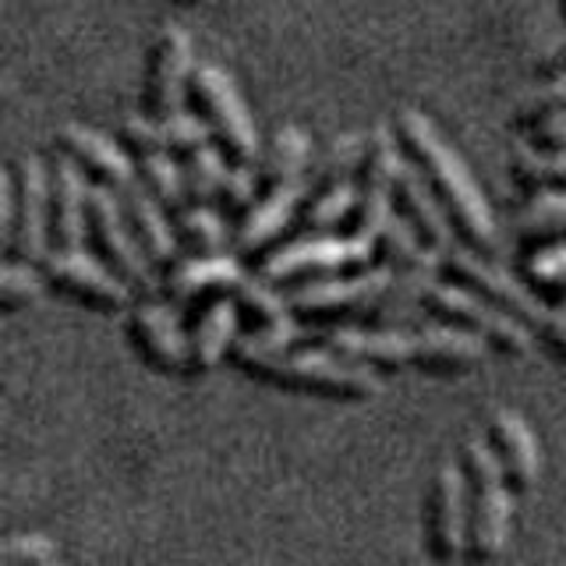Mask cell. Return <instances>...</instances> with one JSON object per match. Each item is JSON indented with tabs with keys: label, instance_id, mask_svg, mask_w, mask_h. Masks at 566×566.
<instances>
[{
	"label": "cell",
	"instance_id": "cell-14",
	"mask_svg": "<svg viewBox=\"0 0 566 566\" xmlns=\"http://www.w3.org/2000/svg\"><path fill=\"white\" fill-rule=\"evenodd\" d=\"M191 35L181 25H164L156 32L146 57V82H142V111L153 120H167L185 111L195 78Z\"/></svg>",
	"mask_w": 566,
	"mask_h": 566
},
{
	"label": "cell",
	"instance_id": "cell-45",
	"mask_svg": "<svg viewBox=\"0 0 566 566\" xmlns=\"http://www.w3.org/2000/svg\"><path fill=\"white\" fill-rule=\"evenodd\" d=\"M538 336H542V347L553 354L559 365H566V297L553 301L538 326Z\"/></svg>",
	"mask_w": 566,
	"mask_h": 566
},
{
	"label": "cell",
	"instance_id": "cell-17",
	"mask_svg": "<svg viewBox=\"0 0 566 566\" xmlns=\"http://www.w3.org/2000/svg\"><path fill=\"white\" fill-rule=\"evenodd\" d=\"M312 344L333 350L336 358L365 365L371 371H400L411 368L415 358V333L407 329H376V326H318L308 329Z\"/></svg>",
	"mask_w": 566,
	"mask_h": 566
},
{
	"label": "cell",
	"instance_id": "cell-12",
	"mask_svg": "<svg viewBox=\"0 0 566 566\" xmlns=\"http://www.w3.org/2000/svg\"><path fill=\"white\" fill-rule=\"evenodd\" d=\"M40 270L50 291H57L61 297L93 312H124L135 297L128 283L99 255H88L85 248H50Z\"/></svg>",
	"mask_w": 566,
	"mask_h": 566
},
{
	"label": "cell",
	"instance_id": "cell-23",
	"mask_svg": "<svg viewBox=\"0 0 566 566\" xmlns=\"http://www.w3.org/2000/svg\"><path fill=\"white\" fill-rule=\"evenodd\" d=\"M442 280V255L424 248V252L407 265V270H397L394 280H389L386 294L379 297L376 312L368 315L365 326L376 329H407L418 318V312L429 301V291Z\"/></svg>",
	"mask_w": 566,
	"mask_h": 566
},
{
	"label": "cell",
	"instance_id": "cell-15",
	"mask_svg": "<svg viewBox=\"0 0 566 566\" xmlns=\"http://www.w3.org/2000/svg\"><path fill=\"white\" fill-rule=\"evenodd\" d=\"M128 340L149 368L188 376V329L170 301H138L128 315Z\"/></svg>",
	"mask_w": 566,
	"mask_h": 566
},
{
	"label": "cell",
	"instance_id": "cell-42",
	"mask_svg": "<svg viewBox=\"0 0 566 566\" xmlns=\"http://www.w3.org/2000/svg\"><path fill=\"white\" fill-rule=\"evenodd\" d=\"M548 111H566V67L559 71L556 78H548L545 85H538V93L531 96L521 111H517V128H531V124H535L542 114H548Z\"/></svg>",
	"mask_w": 566,
	"mask_h": 566
},
{
	"label": "cell",
	"instance_id": "cell-27",
	"mask_svg": "<svg viewBox=\"0 0 566 566\" xmlns=\"http://www.w3.org/2000/svg\"><path fill=\"white\" fill-rule=\"evenodd\" d=\"M124 212H128L132 234L138 238L142 252L153 262L156 273H167L174 262H181V241H177V227L170 223L167 209L159 206L153 195L138 181L120 195Z\"/></svg>",
	"mask_w": 566,
	"mask_h": 566
},
{
	"label": "cell",
	"instance_id": "cell-33",
	"mask_svg": "<svg viewBox=\"0 0 566 566\" xmlns=\"http://www.w3.org/2000/svg\"><path fill=\"white\" fill-rule=\"evenodd\" d=\"M361 159H365V135L333 138L308 170V191L344 185V181H358Z\"/></svg>",
	"mask_w": 566,
	"mask_h": 566
},
{
	"label": "cell",
	"instance_id": "cell-43",
	"mask_svg": "<svg viewBox=\"0 0 566 566\" xmlns=\"http://www.w3.org/2000/svg\"><path fill=\"white\" fill-rule=\"evenodd\" d=\"M57 545L43 535H18L4 545V566H53Z\"/></svg>",
	"mask_w": 566,
	"mask_h": 566
},
{
	"label": "cell",
	"instance_id": "cell-38",
	"mask_svg": "<svg viewBox=\"0 0 566 566\" xmlns=\"http://www.w3.org/2000/svg\"><path fill=\"white\" fill-rule=\"evenodd\" d=\"M421 252H424V244L411 230V223H407L400 212H394L389 223L382 227V234L376 238V265L397 273V270H407Z\"/></svg>",
	"mask_w": 566,
	"mask_h": 566
},
{
	"label": "cell",
	"instance_id": "cell-39",
	"mask_svg": "<svg viewBox=\"0 0 566 566\" xmlns=\"http://www.w3.org/2000/svg\"><path fill=\"white\" fill-rule=\"evenodd\" d=\"M262 195V177L259 167H244V164H230L227 177H223V188H220V199L217 209L223 217H244L248 209L259 202Z\"/></svg>",
	"mask_w": 566,
	"mask_h": 566
},
{
	"label": "cell",
	"instance_id": "cell-13",
	"mask_svg": "<svg viewBox=\"0 0 566 566\" xmlns=\"http://www.w3.org/2000/svg\"><path fill=\"white\" fill-rule=\"evenodd\" d=\"M88 241H93L96 255L111 265L135 294H149L156 287V270L146 259V252H142L138 238L132 234L128 212H124L117 191L93 188V199H88Z\"/></svg>",
	"mask_w": 566,
	"mask_h": 566
},
{
	"label": "cell",
	"instance_id": "cell-4",
	"mask_svg": "<svg viewBox=\"0 0 566 566\" xmlns=\"http://www.w3.org/2000/svg\"><path fill=\"white\" fill-rule=\"evenodd\" d=\"M460 471L468 482V506H471V527H468V563L485 566L503 553L513 524V489L495 464L485 436H468L460 442Z\"/></svg>",
	"mask_w": 566,
	"mask_h": 566
},
{
	"label": "cell",
	"instance_id": "cell-26",
	"mask_svg": "<svg viewBox=\"0 0 566 566\" xmlns=\"http://www.w3.org/2000/svg\"><path fill=\"white\" fill-rule=\"evenodd\" d=\"M397 212L400 217L411 223V230L421 238L424 248H432V252L439 255H447L457 241V230L447 217V209L439 206L436 199V191L429 188V181L407 164L403 174H400V181H397Z\"/></svg>",
	"mask_w": 566,
	"mask_h": 566
},
{
	"label": "cell",
	"instance_id": "cell-3",
	"mask_svg": "<svg viewBox=\"0 0 566 566\" xmlns=\"http://www.w3.org/2000/svg\"><path fill=\"white\" fill-rule=\"evenodd\" d=\"M0 230L11 262L43 265L50 255V164L22 153L0 181Z\"/></svg>",
	"mask_w": 566,
	"mask_h": 566
},
{
	"label": "cell",
	"instance_id": "cell-30",
	"mask_svg": "<svg viewBox=\"0 0 566 566\" xmlns=\"http://www.w3.org/2000/svg\"><path fill=\"white\" fill-rule=\"evenodd\" d=\"M138 167V185L146 188L153 199L164 206L170 217H177L181 209H188V188H185V167L181 159L167 149H156L135 159Z\"/></svg>",
	"mask_w": 566,
	"mask_h": 566
},
{
	"label": "cell",
	"instance_id": "cell-5",
	"mask_svg": "<svg viewBox=\"0 0 566 566\" xmlns=\"http://www.w3.org/2000/svg\"><path fill=\"white\" fill-rule=\"evenodd\" d=\"M376 265V244L340 238V234H305L291 244L273 248L270 255L259 262V276L273 283L280 291L305 287L315 280L344 276V273H361Z\"/></svg>",
	"mask_w": 566,
	"mask_h": 566
},
{
	"label": "cell",
	"instance_id": "cell-32",
	"mask_svg": "<svg viewBox=\"0 0 566 566\" xmlns=\"http://www.w3.org/2000/svg\"><path fill=\"white\" fill-rule=\"evenodd\" d=\"M354 206H358V181L308 191L305 209H301V227L308 234H333L340 223H350Z\"/></svg>",
	"mask_w": 566,
	"mask_h": 566
},
{
	"label": "cell",
	"instance_id": "cell-1",
	"mask_svg": "<svg viewBox=\"0 0 566 566\" xmlns=\"http://www.w3.org/2000/svg\"><path fill=\"white\" fill-rule=\"evenodd\" d=\"M394 135L400 149L429 188L436 191L439 206L447 209V217L457 230V241L471 248L478 255H492L495 248V217L485 199V191L478 188L468 164L457 156V149L439 135L429 114L421 111H400L394 117Z\"/></svg>",
	"mask_w": 566,
	"mask_h": 566
},
{
	"label": "cell",
	"instance_id": "cell-31",
	"mask_svg": "<svg viewBox=\"0 0 566 566\" xmlns=\"http://www.w3.org/2000/svg\"><path fill=\"white\" fill-rule=\"evenodd\" d=\"M177 241L188 255H223L227 241H234L227 234L223 212L212 206H188L174 217Z\"/></svg>",
	"mask_w": 566,
	"mask_h": 566
},
{
	"label": "cell",
	"instance_id": "cell-35",
	"mask_svg": "<svg viewBox=\"0 0 566 566\" xmlns=\"http://www.w3.org/2000/svg\"><path fill=\"white\" fill-rule=\"evenodd\" d=\"M185 167V188H188V206H217L223 177L230 170V159L223 156V149L212 142L202 153H195L188 159H181Z\"/></svg>",
	"mask_w": 566,
	"mask_h": 566
},
{
	"label": "cell",
	"instance_id": "cell-7",
	"mask_svg": "<svg viewBox=\"0 0 566 566\" xmlns=\"http://www.w3.org/2000/svg\"><path fill=\"white\" fill-rule=\"evenodd\" d=\"M394 273L382 265H371L361 273H344L329 280H315L305 287L287 291V301L301 326H365L368 315L376 312L379 297L386 294Z\"/></svg>",
	"mask_w": 566,
	"mask_h": 566
},
{
	"label": "cell",
	"instance_id": "cell-37",
	"mask_svg": "<svg viewBox=\"0 0 566 566\" xmlns=\"http://www.w3.org/2000/svg\"><path fill=\"white\" fill-rule=\"evenodd\" d=\"M46 291V276L40 265L32 262H4V270H0V308L8 315L11 312H22L29 305L43 297Z\"/></svg>",
	"mask_w": 566,
	"mask_h": 566
},
{
	"label": "cell",
	"instance_id": "cell-20",
	"mask_svg": "<svg viewBox=\"0 0 566 566\" xmlns=\"http://www.w3.org/2000/svg\"><path fill=\"white\" fill-rule=\"evenodd\" d=\"M238 305L241 315V326L259 336V340L273 344V347H297V340L305 336L308 329L297 323V315L291 308L287 294H280V287L265 283L259 273L255 276H244L241 287L230 294Z\"/></svg>",
	"mask_w": 566,
	"mask_h": 566
},
{
	"label": "cell",
	"instance_id": "cell-24",
	"mask_svg": "<svg viewBox=\"0 0 566 566\" xmlns=\"http://www.w3.org/2000/svg\"><path fill=\"white\" fill-rule=\"evenodd\" d=\"M485 354H489V344L482 336L447 326V323H432L424 329H415L411 368L424 371V376L453 379V376H468V371H474L485 361Z\"/></svg>",
	"mask_w": 566,
	"mask_h": 566
},
{
	"label": "cell",
	"instance_id": "cell-28",
	"mask_svg": "<svg viewBox=\"0 0 566 566\" xmlns=\"http://www.w3.org/2000/svg\"><path fill=\"white\" fill-rule=\"evenodd\" d=\"M308 170H312V138L301 132L297 124H283L259 164L262 188L305 181Z\"/></svg>",
	"mask_w": 566,
	"mask_h": 566
},
{
	"label": "cell",
	"instance_id": "cell-41",
	"mask_svg": "<svg viewBox=\"0 0 566 566\" xmlns=\"http://www.w3.org/2000/svg\"><path fill=\"white\" fill-rule=\"evenodd\" d=\"M120 146L128 149L135 159L146 156V153H156V149H167V142H164V120H153L146 111L128 114V117L120 120Z\"/></svg>",
	"mask_w": 566,
	"mask_h": 566
},
{
	"label": "cell",
	"instance_id": "cell-8",
	"mask_svg": "<svg viewBox=\"0 0 566 566\" xmlns=\"http://www.w3.org/2000/svg\"><path fill=\"white\" fill-rule=\"evenodd\" d=\"M407 167L397 135L389 128H376L365 138V159L358 170V206L347 223V238L376 244L382 227L397 212V181Z\"/></svg>",
	"mask_w": 566,
	"mask_h": 566
},
{
	"label": "cell",
	"instance_id": "cell-44",
	"mask_svg": "<svg viewBox=\"0 0 566 566\" xmlns=\"http://www.w3.org/2000/svg\"><path fill=\"white\" fill-rule=\"evenodd\" d=\"M527 146L545 153H566V111H548L527 128Z\"/></svg>",
	"mask_w": 566,
	"mask_h": 566
},
{
	"label": "cell",
	"instance_id": "cell-25",
	"mask_svg": "<svg viewBox=\"0 0 566 566\" xmlns=\"http://www.w3.org/2000/svg\"><path fill=\"white\" fill-rule=\"evenodd\" d=\"M241 336V315L234 297H217L195 312L188 329V376H209L223 358H230Z\"/></svg>",
	"mask_w": 566,
	"mask_h": 566
},
{
	"label": "cell",
	"instance_id": "cell-48",
	"mask_svg": "<svg viewBox=\"0 0 566 566\" xmlns=\"http://www.w3.org/2000/svg\"><path fill=\"white\" fill-rule=\"evenodd\" d=\"M53 566H61V563H53Z\"/></svg>",
	"mask_w": 566,
	"mask_h": 566
},
{
	"label": "cell",
	"instance_id": "cell-34",
	"mask_svg": "<svg viewBox=\"0 0 566 566\" xmlns=\"http://www.w3.org/2000/svg\"><path fill=\"white\" fill-rule=\"evenodd\" d=\"M510 174L524 191H566V153L521 146L510 156Z\"/></svg>",
	"mask_w": 566,
	"mask_h": 566
},
{
	"label": "cell",
	"instance_id": "cell-40",
	"mask_svg": "<svg viewBox=\"0 0 566 566\" xmlns=\"http://www.w3.org/2000/svg\"><path fill=\"white\" fill-rule=\"evenodd\" d=\"M164 142H167V153H174L177 159H188L195 153H202L206 146H212V132L195 111H181L164 120Z\"/></svg>",
	"mask_w": 566,
	"mask_h": 566
},
{
	"label": "cell",
	"instance_id": "cell-47",
	"mask_svg": "<svg viewBox=\"0 0 566 566\" xmlns=\"http://www.w3.org/2000/svg\"><path fill=\"white\" fill-rule=\"evenodd\" d=\"M559 4H563V14H566V0H559Z\"/></svg>",
	"mask_w": 566,
	"mask_h": 566
},
{
	"label": "cell",
	"instance_id": "cell-46",
	"mask_svg": "<svg viewBox=\"0 0 566 566\" xmlns=\"http://www.w3.org/2000/svg\"><path fill=\"white\" fill-rule=\"evenodd\" d=\"M177 4H191V8H209V4H217V0H177Z\"/></svg>",
	"mask_w": 566,
	"mask_h": 566
},
{
	"label": "cell",
	"instance_id": "cell-21",
	"mask_svg": "<svg viewBox=\"0 0 566 566\" xmlns=\"http://www.w3.org/2000/svg\"><path fill=\"white\" fill-rule=\"evenodd\" d=\"M88 199H93V181L67 156L57 153L50 164V248L85 244Z\"/></svg>",
	"mask_w": 566,
	"mask_h": 566
},
{
	"label": "cell",
	"instance_id": "cell-9",
	"mask_svg": "<svg viewBox=\"0 0 566 566\" xmlns=\"http://www.w3.org/2000/svg\"><path fill=\"white\" fill-rule=\"evenodd\" d=\"M424 312H429L436 323H447V326L482 336L489 350H500L506 358H527L531 347H535V329L527 323L500 312L495 305H489V301L471 294L468 287H457L450 280H439L429 291Z\"/></svg>",
	"mask_w": 566,
	"mask_h": 566
},
{
	"label": "cell",
	"instance_id": "cell-2",
	"mask_svg": "<svg viewBox=\"0 0 566 566\" xmlns=\"http://www.w3.org/2000/svg\"><path fill=\"white\" fill-rule=\"evenodd\" d=\"M230 365L255 382L340 403H365L379 397L382 389L379 371L336 358L326 347H273L252 333L238 336L234 350H230Z\"/></svg>",
	"mask_w": 566,
	"mask_h": 566
},
{
	"label": "cell",
	"instance_id": "cell-6",
	"mask_svg": "<svg viewBox=\"0 0 566 566\" xmlns=\"http://www.w3.org/2000/svg\"><path fill=\"white\" fill-rule=\"evenodd\" d=\"M188 103H191V111L209 124L212 142L223 149L230 164H244V167L262 164L265 149H262L259 128H255L252 114H248L234 78H230L223 67H217V64L195 67Z\"/></svg>",
	"mask_w": 566,
	"mask_h": 566
},
{
	"label": "cell",
	"instance_id": "cell-18",
	"mask_svg": "<svg viewBox=\"0 0 566 566\" xmlns=\"http://www.w3.org/2000/svg\"><path fill=\"white\" fill-rule=\"evenodd\" d=\"M248 273L241 270V259L234 252L223 255H185L164 273V294L170 305L181 308H202L217 297H230Z\"/></svg>",
	"mask_w": 566,
	"mask_h": 566
},
{
	"label": "cell",
	"instance_id": "cell-29",
	"mask_svg": "<svg viewBox=\"0 0 566 566\" xmlns=\"http://www.w3.org/2000/svg\"><path fill=\"white\" fill-rule=\"evenodd\" d=\"M517 241L524 252L566 241V191H535L517 217Z\"/></svg>",
	"mask_w": 566,
	"mask_h": 566
},
{
	"label": "cell",
	"instance_id": "cell-19",
	"mask_svg": "<svg viewBox=\"0 0 566 566\" xmlns=\"http://www.w3.org/2000/svg\"><path fill=\"white\" fill-rule=\"evenodd\" d=\"M308 199V177L305 181L262 188L259 202L244 212L234 230V255L238 259H265L273 252V244L283 238V230L291 227L297 209H305Z\"/></svg>",
	"mask_w": 566,
	"mask_h": 566
},
{
	"label": "cell",
	"instance_id": "cell-36",
	"mask_svg": "<svg viewBox=\"0 0 566 566\" xmlns=\"http://www.w3.org/2000/svg\"><path fill=\"white\" fill-rule=\"evenodd\" d=\"M524 280L542 297H566V241L542 244L524 255Z\"/></svg>",
	"mask_w": 566,
	"mask_h": 566
},
{
	"label": "cell",
	"instance_id": "cell-11",
	"mask_svg": "<svg viewBox=\"0 0 566 566\" xmlns=\"http://www.w3.org/2000/svg\"><path fill=\"white\" fill-rule=\"evenodd\" d=\"M442 280L457 283V287H468L471 294H478L513 318H521L531 329H538L548 312V301L531 291L527 280H517L513 273H506L503 265L489 262V255H478L464 244H453L450 252L442 255Z\"/></svg>",
	"mask_w": 566,
	"mask_h": 566
},
{
	"label": "cell",
	"instance_id": "cell-22",
	"mask_svg": "<svg viewBox=\"0 0 566 566\" xmlns=\"http://www.w3.org/2000/svg\"><path fill=\"white\" fill-rule=\"evenodd\" d=\"M485 442L500 464L506 485L513 495H524L535 489L542 474V450L531 424L517 411H495L485 424Z\"/></svg>",
	"mask_w": 566,
	"mask_h": 566
},
{
	"label": "cell",
	"instance_id": "cell-16",
	"mask_svg": "<svg viewBox=\"0 0 566 566\" xmlns=\"http://www.w3.org/2000/svg\"><path fill=\"white\" fill-rule=\"evenodd\" d=\"M53 146H57V153L67 156L71 164L93 181V188H106V191L124 195L138 181L135 156L124 149L120 142H111L106 135L85 128V124H78V120H67L64 128H57Z\"/></svg>",
	"mask_w": 566,
	"mask_h": 566
},
{
	"label": "cell",
	"instance_id": "cell-10",
	"mask_svg": "<svg viewBox=\"0 0 566 566\" xmlns=\"http://www.w3.org/2000/svg\"><path fill=\"white\" fill-rule=\"evenodd\" d=\"M468 527H471V506H468V482L460 471V460L447 457L439 460L429 489H424V510H421V542L439 566H453L468 559Z\"/></svg>",
	"mask_w": 566,
	"mask_h": 566
}]
</instances>
